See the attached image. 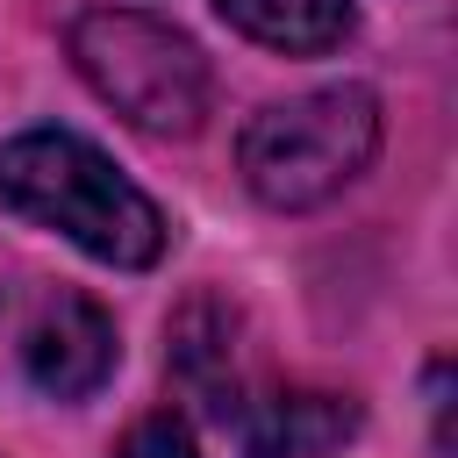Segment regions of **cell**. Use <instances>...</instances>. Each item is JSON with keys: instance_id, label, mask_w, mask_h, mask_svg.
<instances>
[{"instance_id": "obj_5", "label": "cell", "mask_w": 458, "mask_h": 458, "mask_svg": "<svg viewBox=\"0 0 458 458\" xmlns=\"http://www.w3.org/2000/svg\"><path fill=\"white\" fill-rule=\"evenodd\" d=\"M122 365V336H114V315L86 293H57L29 336H21V372L50 394V401H86L114 379Z\"/></svg>"}, {"instance_id": "obj_6", "label": "cell", "mask_w": 458, "mask_h": 458, "mask_svg": "<svg viewBox=\"0 0 458 458\" xmlns=\"http://www.w3.org/2000/svg\"><path fill=\"white\" fill-rule=\"evenodd\" d=\"M358 429V408L336 394H301V386H265L243 415H236V444L243 458H322Z\"/></svg>"}, {"instance_id": "obj_7", "label": "cell", "mask_w": 458, "mask_h": 458, "mask_svg": "<svg viewBox=\"0 0 458 458\" xmlns=\"http://www.w3.org/2000/svg\"><path fill=\"white\" fill-rule=\"evenodd\" d=\"M215 14L236 36H250L265 50H286V57H322L358 29L351 0H215Z\"/></svg>"}, {"instance_id": "obj_4", "label": "cell", "mask_w": 458, "mask_h": 458, "mask_svg": "<svg viewBox=\"0 0 458 458\" xmlns=\"http://www.w3.org/2000/svg\"><path fill=\"white\" fill-rule=\"evenodd\" d=\"M172 379L186 386V401H200L222 429H236V415L265 394L258 358H250V329L222 293H193L172 315Z\"/></svg>"}, {"instance_id": "obj_3", "label": "cell", "mask_w": 458, "mask_h": 458, "mask_svg": "<svg viewBox=\"0 0 458 458\" xmlns=\"http://www.w3.org/2000/svg\"><path fill=\"white\" fill-rule=\"evenodd\" d=\"M79 79L143 136H193L215 107V72L200 43L136 7H93L72 21Z\"/></svg>"}, {"instance_id": "obj_2", "label": "cell", "mask_w": 458, "mask_h": 458, "mask_svg": "<svg viewBox=\"0 0 458 458\" xmlns=\"http://www.w3.org/2000/svg\"><path fill=\"white\" fill-rule=\"evenodd\" d=\"M372 150H379V100L365 86H315L243 122L236 172L265 208L301 215V208L336 200L372 165Z\"/></svg>"}, {"instance_id": "obj_8", "label": "cell", "mask_w": 458, "mask_h": 458, "mask_svg": "<svg viewBox=\"0 0 458 458\" xmlns=\"http://www.w3.org/2000/svg\"><path fill=\"white\" fill-rule=\"evenodd\" d=\"M114 458H200V444H193V429H186L172 408H157V415H143V422L122 437Z\"/></svg>"}, {"instance_id": "obj_1", "label": "cell", "mask_w": 458, "mask_h": 458, "mask_svg": "<svg viewBox=\"0 0 458 458\" xmlns=\"http://www.w3.org/2000/svg\"><path fill=\"white\" fill-rule=\"evenodd\" d=\"M0 208L29 229L79 243L114 272L157 265L172 236L165 208L129 172H114L107 150H93L72 129H21L14 143H0Z\"/></svg>"}]
</instances>
